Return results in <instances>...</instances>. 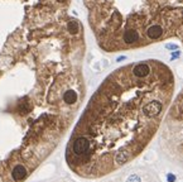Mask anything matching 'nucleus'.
<instances>
[{
    "instance_id": "obj_2",
    "label": "nucleus",
    "mask_w": 183,
    "mask_h": 182,
    "mask_svg": "<svg viewBox=\"0 0 183 182\" xmlns=\"http://www.w3.org/2000/svg\"><path fill=\"white\" fill-rule=\"evenodd\" d=\"M159 145L164 157L183 170V89L172 100L163 119Z\"/></svg>"
},
{
    "instance_id": "obj_3",
    "label": "nucleus",
    "mask_w": 183,
    "mask_h": 182,
    "mask_svg": "<svg viewBox=\"0 0 183 182\" xmlns=\"http://www.w3.org/2000/svg\"><path fill=\"white\" fill-rule=\"evenodd\" d=\"M28 173H29V171H28L27 166H24L23 163H18V165H15L14 168L11 170L10 176H11V180L14 182H22L28 176Z\"/></svg>"
},
{
    "instance_id": "obj_1",
    "label": "nucleus",
    "mask_w": 183,
    "mask_h": 182,
    "mask_svg": "<svg viewBox=\"0 0 183 182\" xmlns=\"http://www.w3.org/2000/svg\"><path fill=\"white\" fill-rule=\"evenodd\" d=\"M174 89L172 70L158 60L115 71L94 95L72 135L69 167L96 178L132 162L159 132Z\"/></svg>"
},
{
    "instance_id": "obj_4",
    "label": "nucleus",
    "mask_w": 183,
    "mask_h": 182,
    "mask_svg": "<svg viewBox=\"0 0 183 182\" xmlns=\"http://www.w3.org/2000/svg\"><path fill=\"white\" fill-rule=\"evenodd\" d=\"M127 182H138V178L135 176H133V177H130L129 180H127Z\"/></svg>"
}]
</instances>
